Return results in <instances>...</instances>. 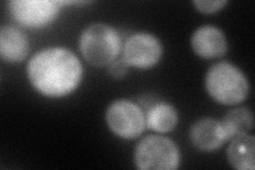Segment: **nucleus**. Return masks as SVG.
I'll list each match as a JSON object with an SVG mask.
<instances>
[{
    "instance_id": "obj_1",
    "label": "nucleus",
    "mask_w": 255,
    "mask_h": 170,
    "mask_svg": "<svg viewBox=\"0 0 255 170\" xmlns=\"http://www.w3.org/2000/svg\"><path fill=\"white\" fill-rule=\"evenodd\" d=\"M27 75L37 92L51 98H61L79 86L83 68L71 50L64 47H49L32 56Z\"/></svg>"
},
{
    "instance_id": "obj_2",
    "label": "nucleus",
    "mask_w": 255,
    "mask_h": 170,
    "mask_svg": "<svg viewBox=\"0 0 255 170\" xmlns=\"http://www.w3.org/2000/svg\"><path fill=\"white\" fill-rule=\"evenodd\" d=\"M206 91L212 98L221 104L235 105L243 102L249 94L248 78L234 64L215 63L205 76Z\"/></svg>"
},
{
    "instance_id": "obj_3",
    "label": "nucleus",
    "mask_w": 255,
    "mask_h": 170,
    "mask_svg": "<svg viewBox=\"0 0 255 170\" xmlns=\"http://www.w3.org/2000/svg\"><path fill=\"white\" fill-rule=\"evenodd\" d=\"M79 47L83 58L91 65L101 67L116 60L121 52L122 39L113 27L95 22L83 30Z\"/></svg>"
},
{
    "instance_id": "obj_4",
    "label": "nucleus",
    "mask_w": 255,
    "mask_h": 170,
    "mask_svg": "<svg viewBox=\"0 0 255 170\" xmlns=\"http://www.w3.org/2000/svg\"><path fill=\"white\" fill-rule=\"evenodd\" d=\"M134 162L135 166L141 170H174L180 166L181 155L170 139L149 135L137 144Z\"/></svg>"
},
{
    "instance_id": "obj_5",
    "label": "nucleus",
    "mask_w": 255,
    "mask_h": 170,
    "mask_svg": "<svg viewBox=\"0 0 255 170\" xmlns=\"http://www.w3.org/2000/svg\"><path fill=\"white\" fill-rule=\"evenodd\" d=\"M110 130L124 140H135L143 132L146 117L136 103L128 99L112 102L106 113Z\"/></svg>"
},
{
    "instance_id": "obj_6",
    "label": "nucleus",
    "mask_w": 255,
    "mask_h": 170,
    "mask_svg": "<svg viewBox=\"0 0 255 170\" xmlns=\"http://www.w3.org/2000/svg\"><path fill=\"white\" fill-rule=\"evenodd\" d=\"M163 46L155 35L138 32L127 39L123 59L129 66L138 69L153 67L161 60Z\"/></svg>"
},
{
    "instance_id": "obj_7",
    "label": "nucleus",
    "mask_w": 255,
    "mask_h": 170,
    "mask_svg": "<svg viewBox=\"0 0 255 170\" xmlns=\"http://www.w3.org/2000/svg\"><path fill=\"white\" fill-rule=\"evenodd\" d=\"M62 1L52 0H12L10 12L15 20L29 28H41L57 17Z\"/></svg>"
},
{
    "instance_id": "obj_8",
    "label": "nucleus",
    "mask_w": 255,
    "mask_h": 170,
    "mask_svg": "<svg viewBox=\"0 0 255 170\" xmlns=\"http://www.w3.org/2000/svg\"><path fill=\"white\" fill-rule=\"evenodd\" d=\"M190 43L193 50L204 59L220 58L228 50L227 37L223 31L212 25H204L196 29Z\"/></svg>"
},
{
    "instance_id": "obj_9",
    "label": "nucleus",
    "mask_w": 255,
    "mask_h": 170,
    "mask_svg": "<svg viewBox=\"0 0 255 170\" xmlns=\"http://www.w3.org/2000/svg\"><path fill=\"white\" fill-rule=\"evenodd\" d=\"M189 137L195 147L202 151H214L228 142L221 121L211 117L198 119L194 123Z\"/></svg>"
},
{
    "instance_id": "obj_10",
    "label": "nucleus",
    "mask_w": 255,
    "mask_h": 170,
    "mask_svg": "<svg viewBox=\"0 0 255 170\" xmlns=\"http://www.w3.org/2000/svg\"><path fill=\"white\" fill-rule=\"evenodd\" d=\"M228 147L227 157L231 166L238 170L255 169V139L254 136L242 133L234 136Z\"/></svg>"
},
{
    "instance_id": "obj_11",
    "label": "nucleus",
    "mask_w": 255,
    "mask_h": 170,
    "mask_svg": "<svg viewBox=\"0 0 255 170\" xmlns=\"http://www.w3.org/2000/svg\"><path fill=\"white\" fill-rule=\"evenodd\" d=\"M29 52V40L19 29L4 26L0 30V55L10 63L23 61Z\"/></svg>"
},
{
    "instance_id": "obj_12",
    "label": "nucleus",
    "mask_w": 255,
    "mask_h": 170,
    "mask_svg": "<svg viewBox=\"0 0 255 170\" xmlns=\"http://www.w3.org/2000/svg\"><path fill=\"white\" fill-rule=\"evenodd\" d=\"M179 121L178 112L171 104L158 102L151 108L146 116V126L158 133L172 131Z\"/></svg>"
},
{
    "instance_id": "obj_13",
    "label": "nucleus",
    "mask_w": 255,
    "mask_h": 170,
    "mask_svg": "<svg viewBox=\"0 0 255 170\" xmlns=\"http://www.w3.org/2000/svg\"><path fill=\"white\" fill-rule=\"evenodd\" d=\"M227 141L232 140L234 136L247 133L253 129V114L249 108L241 107L229 111L221 120Z\"/></svg>"
},
{
    "instance_id": "obj_14",
    "label": "nucleus",
    "mask_w": 255,
    "mask_h": 170,
    "mask_svg": "<svg viewBox=\"0 0 255 170\" xmlns=\"http://www.w3.org/2000/svg\"><path fill=\"white\" fill-rule=\"evenodd\" d=\"M228 3L226 0H195L193 4L196 6V9L204 14H212L218 12L223 6Z\"/></svg>"
},
{
    "instance_id": "obj_15",
    "label": "nucleus",
    "mask_w": 255,
    "mask_h": 170,
    "mask_svg": "<svg viewBox=\"0 0 255 170\" xmlns=\"http://www.w3.org/2000/svg\"><path fill=\"white\" fill-rule=\"evenodd\" d=\"M128 70H129V65L124 59L115 60L109 65V74L115 79L124 78L128 74Z\"/></svg>"
}]
</instances>
